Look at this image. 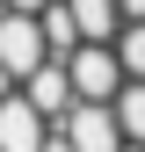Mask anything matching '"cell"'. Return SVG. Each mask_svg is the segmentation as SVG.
I'll list each match as a JSON object with an SVG mask.
<instances>
[{"mask_svg":"<svg viewBox=\"0 0 145 152\" xmlns=\"http://www.w3.org/2000/svg\"><path fill=\"white\" fill-rule=\"evenodd\" d=\"M72 72V87H80V102H116L123 94V58H116V44H80L65 58Z\"/></svg>","mask_w":145,"mask_h":152,"instance_id":"cell-2","label":"cell"},{"mask_svg":"<svg viewBox=\"0 0 145 152\" xmlns=\"http://www.w3.org/2000/svg\"><path fill=\"white\" fill-rule=\"evenodd\" d=\"M51 65V36L36 15H0V80H15L22 87L29 72H44Z\"/></svg>","mask_w":145,"mask_h":152,"instance_id":"cell-1","label":"cell"},{"mask_svg":"<svg viewBox=\"0 0 145 152\" xmlns=\"http://www.w3.org/2000/svg\"><path fill=\"white\" fill-rule=\"evenodd\" d=\"M51 145V123L29 94H0V152H44Z\"/></svg>","mask_w":145,"mask_h":152,"instance_id":"cell-4","label":"cell"},{"mask_svg":"<svg viewBox=\"0 0 145 152\" xmlns=\"http://www.w3.org/2000/svg\"><path fill=\"white\" fill-rule=\"evenodd\" d=\"M44 152H72V138H65V130H51V145H44Z\"/></svg>","mask_w":145,"mask_h":152,"instance_id":"cell-12","label":"cell"},{"mask_svg":"<svg viewBox=\"0 0 145 152\" xmlns=\"http://www.w3.org/2000/svg\"><path fill=\"white\" fill-rule=\"evenodd\" d=\"M72 15H80V36H87V44H116V29H123V7H116V0H72Z\"/></svg>","mask_w":145,"mask_h":152,"instance_id":"cell-7","label":"cell"},{"mask_svg":"<svg viewBox=\"0 0 145 152\" xmlns=\"http://www.w3.org/2000/svg\"><path fill=\"white\" fill-rule=\"evenodd\" d=\"M123 152H145V145H123Z\"/></svg>","mask_w":145,"mask_h":152,"instance_id":"cell-13","label":"cell"},{"mask_svg":"<svg viewBox=\"0 0 145 152\" xmlns=\"http://www.w3.org/2000/svg\"><path fill=\"white\" fill-rule=\"evenodd\" d=\"M36 22H44V36H51V58H58V65H65L80 44H87V36H80V15H72V0H51Z\"/></svg>","mask_w":145,"mask_h":152,"instance_id":"cell-6","label":"cell"},{"mask_svg":"<svg viewBox=\"0 0 145 152\" xmlns=\"http://www.w3.org/2000/svg\"><path fill=\"white\" fill-rule=\"evenodd\" d=\"M51 0H0V15H44Z\"/></svg>","mask_w":145,"mask_h":152,"instance_id":"cell-10","label":"cell"},{"mask_svg":"<svg viewBox=\"0 0 145 152\" xmlns=\"http://www.w3.org/2000/svg\"><path fill=\"white\" fill-rule=\"evenodd\" d=\"M22 94H29L36 109H44V123H51V130H58L72 109H80V87H72V72H65L58 58H51L44 72H29V80H22Z\"/></svg>","mask_w":145,"mask_h":152,"instance_id":"cell-5","label":"cell"},{"mask_svg":"<svg viewBox=\"0 0 145 152\" xmlns=\"http://www.w3.org/2000/svg\"><path fill=\"white\" fill-rule=\"evenodd\" d=\"M116 58H123V80H145V22L116 29Z\"/></svg>","mask_w":145,"mask_h":152,"instance_id":"cell-9","label":"cell"},{"mask_svg":"<svg viewBox=\"0 0 145 152\" xmlns=\"http://www.w3.org/2000/svg\"><path fill=\"white\" fill-rule=\"evenodd\" d=\"M123 7V22H145V0H116Z\"/></svg>","mask_w":145,"mask_h":152,"instance_id":"cell-11","label":"cell"},{"mask_svg":"<svg viewBox=\"0 0 145 152\" xmlns=\"http://www.w3.org/2000/svg\"><path fill=\"white\" fill-rule=\"evenodd\" d=\"M58 130L72 138V152H123V145H131L123 123H116V102H80Z\"/></svg>","mask_w":145,"mask_h":152,"instance_id":"cell-3","label":"cell"},{"mask_svg":"<svg viewBox=\"0 0 145 152\" xmlns=\"http://www.w3.org/2000/svg\"><path fill=\"white\" fill-rule=\"evenodd\" d=\"M116 123H123V138H131V145H145V80H123V94H116Z\"/></svg>","mask_w":145,"mask_h":152,"instance_id":"cell-8","label":"cell"}]
</instances>
